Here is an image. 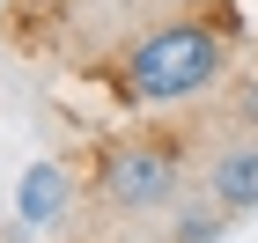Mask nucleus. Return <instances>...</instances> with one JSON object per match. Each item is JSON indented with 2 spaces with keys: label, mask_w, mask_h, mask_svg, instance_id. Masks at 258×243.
I'll return each mask as SVG.
<instances>
[{
  "label": "nucleus",
  "mask_w": 258,
  "mask_h": 243,
  "mask_svg": "<svg viewBox=\"0 0 258 243\" xmlns=\"http://www.w3.org/2000/svg\"><path fill=\"white\" fill-rule=\"evenodd\" d=\"M177 170H184L177 140H125V147L103 155L96 192H103V206H118V214H148V206H162L177 192Z\"/></svg>",
  "instance_id": "2"
},
{
  "label": "nucleus",
  "mask_w": 258,
  "mask_h": 243,
  "mask_svg": "<svg viewBox=\"0 0 258 243\" xmlns=\"http://www.w3.org/2000/svg\"><path fill=\"white\" fill-rule=\"evenodd\" d=\"M229 52H236V30L229 15H170L155 30H140L118 52V81L133 103H184L199 89H214L229 74Z\"/></svg>",
  "instance_id": "1"
},
{
  "label": "nucleus",
  "mask_w": 258,
  "mask_h": 243,
  "mask_svg": "<svg viewBox=\"0 0 258 243\" xmlns=\"http://www.w3.org/2000/svg\"><path fill=\"white\" fill-rule=\"evenodd\" d=\"M74 199V177H67V162H30L15 177V221L22 228H52Z\"/></svg>",
  "instance_id": "3"
},
{
  "label": "nucleus",
  "mask_w": 258,
  "mask_h": 243,
  "mask_svg": "<svg viewBox=\"0 0 258 243\" xmlns=\"http://www.w3.org/2000/svg\"><path fill=\"white\" fill-rule=\"evenodd\" d=\"M229 221H236L229 206H192V214L177 221V236H170V243H221V236H229Z\"/></svg>",
  "instance_id": "5"
},
{
  "label": "nucleus",
  "mask_w": 258,
  "mask_h": 243,
  "mask_svg": "<svg viewBox=\"0 0 258 243\" xmlns=\"http://www.w3.org/2000/svg\"><path fill=\"white\" fill-rule=\"evenodd\" d=\"M236 125H243V133L258 140V74H251V81L236 89Z\"/></svg>",
  "instance_id": "6"
},
{
  "label": "nucleus",
  "mask_w": 258,
  "mask_h": 243,
  "mask_svg": "<svg viewBox=\"0 0 258 243\" xmlns=\"http://www.w3.org/2000/svg\"><path fill=\"white\" fill-rule=\"evenodd\" d=\"M207 199L229 206V214H251L258 206V140H243V147L207 162Z\"/></svg>",
  "instance_id": "4"
}]
</instances>
